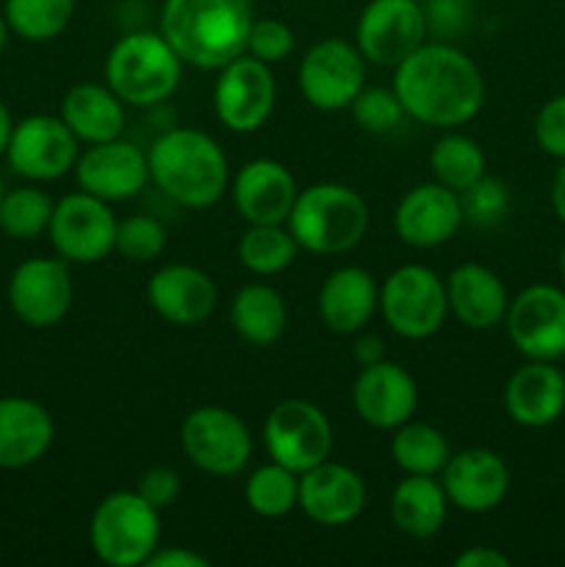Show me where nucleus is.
Masks as SVG:
<instances>
[{"mask_svg": "<svg viewBox=\"0 0 565 567\" xmlns=\"http://www.w3.org/2000/svg\"><path fill=\"white\" fill-rule=\"evenodd\" d=\"M391 89L410 120L441 131L471 122L485 103V78L476 61L441 39L399 61Z\"/></svg>", "mask_w": 565, "mask_h": 567, "instance_id": "obj_1", "label": "nucleus"}, {"mask_svg": "<svg viewBox=\"0 0 565 567\" xmlns=\"http://www.w3.org/2000/svg\"><path fill=\"white\" fill-rule=\"evenodd\" d=\"M253 22V0H164L158 31L183 64L216 72L247 53Z\"/></svg>", "mask_w": 565, "mask_h": 567, "instance_id": "obj_2", "label": "nucleus"}, {"mask_svg": "<svg viewBox=\"0 0 565 567\" xmlns=\"http://www.w3.org/2000/svg\"><path fill=\"white\" fill-rule=\"evenodd\" d=\"M150 181L172 203L203 210L219 203L230 186L222 144L197 127H170L147 150Z\"/></svg>", "mask_w": 565, "mask_h": 567, "instance_id": "obj_3", "label": "nucleus"}, {"mask_svg": "<svg viewBox=\"0 0 565 567\" xmlns=\"http://www.w3.org/2000/svg\"><path fill=\"white\" fill-rule=\"evenodd\" d=\"M183 61L161 31H131L105 59V83L131 109H153L177 92Z\"/></svg>", "mask_w": 565, "mask_h": 567, "instance_id": "obj_4", "label": "nucleus"}, {"mask_svg": "<svg viewBox=\"0 0 565 567\" xmlns=\"http://www.w3.org/2000/svg\"><path fill=\"white\" fill-rule=\"evenodd\" d=\"M286 225L305 252L343 255L363 241L369 208L352 186L314 183L297 194Z\"/></svg>", "mask_w": 565, "mask_h": 567, "instance_id": "obj_5", "label": "nucleus"}, {"mask_svg": "<svg viewBox=\"0 0 565 567\" xmlns=\"http://www.w3.org/2000/svg\"><path fill=\"white\" fill-rule=\"evenodd\" d=\"M89 546L103 565H147L150 554L161 546V509L136 491L109 493L89 520Z\"/></svg>", "mask_w": 565, "mask_h": 567, "instance_id": "obj_6", "label": "nucleus"}, {"mask_svg": "<svg viewBox=\"0 0 565 567\" xmlns=\"http://www.w3.org/2000/svg\"><path fill=\"white\" fill-rule=\"evenodd\" d=\"M380 313L388 330L404 341H427L449 316L446 280H441L430 266H399L380 286Z\"/></svg>", "mask_w": 565, "mask_h": 567, "instance_id": "obj_7", "label": "nucleus"}, {"mask_svg": "<svg viewBox=\"0 0 565 567\" xmlns=\"http://www.w3.org/2000/svg\"><path fill=\"white\" fill-rule=\"evenodd\" d=\"M253 432L222 404L194 408L181 424V449L188 463L210 476H236L253 457Z\"/></svg>", "mask_w": 565, "mask_h": 567, "instance_id": "obj_8", "label": "nucleus"}, {"mask_svg": "<svg viewBox=\"0 0 565 567\" xmlns=\"http://www.w3.org/2000/svg\"><path fill=\"white\" fill-rule=\"evenodd\" d=\"M264 446L275 463L294 474L330 460L332 424L319 404L308 399H282L264 421Z\"/></svg>", "mask_w": 565, "mask_h": 567, "instance_id": "obj_9", "label": "nucleus"}, {"mask_svg": "<svg viewBox=\"0 0 565 567\" xmlns=\"http://www.w3.org/2000/svg\"><path fill=\"white\" fill-rule=\"evenodd\" d=\"M299 92L305 103L325 114H336L352 105L366 86V59L358 44L327 37L305 53L297 70Z\"/></svg>", "mask_w": 565, "mask_h": 567, "instance_id": "obj_10", "label": "nucleus"}, {"mask_svg": "<svg viewBox=\"0 0 565 567\" xmlns=\"http://www.w3.org/2000/svg\"><path fill=\"white\" fill-rule=\"evenodd\" d=\"M116 221L111 203L81 188L53 205L48 233L61 258L89 266L114 252Z\"/></svg>", "mask_w": 565, "mask_h": 567, "instance_id": "obj_11", "label": "nucleus"}, {"mask_svg": "<svg viewBox=\"0 0 565 567\" xmlns=\"http://www.w3.org/2000/svg\"><path fill=\"white\" fill-rule=\"evenodd\" d=\"M504 327L513 347L526 360H563L565 354V288L535 282L510 299Z\"/></svg>", "mask_w": 565, "mask_h": 567, "instance_id": "obj_12", "label": "nucleus"}, {"mask_svg": "<svg viewBox=\"0 0 565 567\" xmlns=\"http://www.w3.org/2000/svg\"><path fill=\"white\" fill-rule=\"evenodd\" d=\"M424 6L419 0H369L358 17L355 44L366 61L397 66L427 42Z\"/></svg>", "mask_w": 565, "mask_h": 567, "instance_id": "obj_13", "label": "nucleus"}, {"mask_svg": "<svg viewBox=\"0 0 565 567\" xmlns=\"http://www.w3.org/2000/svg\"><path fill=\"white\" fill-rule=\"evenodd\" d=\"M216 72H219L214 83L216 120L233 133L260 131L275 109L277 89L271 66L244 53Z\"/></svg>", "mask_w": 565, "mask_h": 567, "instance_id": "obj_14", "label": "nucleus"}, {"mask_svg": "<svg viewBox=\"0 0 565 567\" xmlns=\"http://www.w3.org/2000/svg\"><path fill=\"white\" fill-rule=\"evenodd\" d=\"M78 144L81 142L61 116L33 114L11 127L6 158L11 169L28 181H59L66 172L75 169V161L81 155Z\"/></svg>", "mask_w": 565, "mask_h": 567, "instance_id": "obj_15", "label": "nucleus"}, {"mask_svg": "<svg viewBox=\"0 0 565 567\" xmlns=\"http://www.w3.org/2000/svg\"><path fill=\"white\" fill-rule=\"evenodd\" d=\"M75 286L66 260L31 258L14 269L9 280V305L28 327H55L72 308Z\"/></svg>", "mask_w": 565, "mask_h": 567, "instance_id": "obj_16", "label": "nucleus"}, {"mask_svg": "<svg viewBox=\"0 0 565 567\" xmlns=\"http://www.w3.org/2000/svg\"><path fill=\"white\" fill-rule=\"evenodd\" d=\"M349 396L358 419L382 432L402 426L419 408V385L413 374L393 360L360 365Z\"/></svg>", "mask_w": 565, "mask_h": 567, "instance_id": "obj_17", "label": "nucleus"}, {"mask_svg": "<svg viewBox=\"0 0 565 567\" xmlns=\"http://www.w3.org/2000/svg\"><path fill=\"white\" fill-rule=\"evenodd\" d=\"M75 181L83 192L105 199V203H122L136 197L150 183L147 150L125 138L89 144L75 161Z\"/></svg>", "mask_w": 565, "mask_h": 567, "instance_id": "obj_18", "label": "nucleus"}, {"mask_svg": "<svg viewBox=\"0 0 565 567\" xmlns=\"http://www.w3.org/2000/svg\"><path fill=\"white\" fill-rule=\"evenodd\" d=\"M438 480L446 491L449 507H458L460 513L469 515L493 513L510 493L507 463L496 452L482 446L452 452Z\"/></svg>", "mask_w": 565, "mask_h": 567, "instance_id": "obj_19", "label": "nucleus"}, {"mask_svg": "<svg viewBox=\"0 0 565 567\" xmlns=\"http://www.w3.org/2000/svg\"><path fill=\"white\" fill-rule=\"evenodd\" d=\"M463 225L460 194L435 181L408 188L393 210V230L408 247L415 249L443 247Z\"/></svg>", "mask_w": 565, "mask_h": 567, "instance_id": "obj_20", "label": "nucleus"}, {"mask_svg": "<svg viewBox=\"0 0 565 567\" xmlns=\"http://www.w3.org/2000/svg\"><path fill=\"white\" fill-rule=\"evenodd\" d=\"M299 509L305 518L319 526H349L363 515L366 509V482L358 471L343 463L314 465L299 474Z\"/></svg>", "mask_w": 565, "mask_h": 567, "instance_id": "obj_21", "label": "nucleus"}, {"mask_svg": "<svg viewBox=\"0 0 565 567\" xmlns=\"http://www.w3.org/2000/svg\"><path fill=\"white\" fill-rule=\"evenodd\" d=\"M230 194L247 225H286L299 188L286 164L253 158L233 177Z\"/></svg>", "mask_w": 565, "mask_h": 567, "instance_id": "obj_22", "label": "nucleus"}, {"mask_svg": "<svg viewBox=\"0 0 565 567\" xmlns=\"http://www.w3.org/2000/svg\"><path fill=\"white\" fill-rule=\"evenodd\" d=\"M216 282L208 271L192 264H166L150 277L147 302L155 313L175 327H197L216 308Z\"/></svg>", "mask_w": 565, "mask_h": 567, "instance_id": "obj_23", "label": "nucleus"}, {"mask_svg": "<svg viewBox=\"0 0 565 567\" xmlns=\"http://www.w3.org/2000/svg\"><path fill=\"white\" fill-rule=\"evenodd\" d=\"M510 419L526 430H543L565 413V377L552 360H526L510 374L502 393Z\"/></svg>", "mask_w": 565, "mask_h": 567, "instance_id": "obj_24", "label": "nucleus"}, {"mask_svg": "<svg viewBox=\"0 0 565 567\" xmlns=\"http://www.w3.org/2000/svg\"><path fill=\"white\" fill-rule=\"evenodd\" d=\"M321 324L336 336H355L380 310V286L360 266H341L325 277L316 297Z\"/></svg>", "mask_w": 565, "mask_h": 567, "instance_id": "obj_25", "label": "nucleus"}, {"mask_svg": "<svg viewBox=\"0 0 565 567\" xmlns=\"http://www.w3.org/2000/svg\"><path fill=\"white\" fill-rule=\"evenodd\" d=\"M449 313L469 330L504 324L510 293L502 277L482 264H460L446 277Z\"/></svg>", "mask_w": 565, "mask_h": 567, "instance_id": "obj_26", "label": "nucleus"}, {"mask_svg": "<svg viewBox=\"0 0 565 567\" xmlns=\"http://www.w3.org/2000/svg\"><path fill=\"white\" fill-rule=\"evenodd\" d=\"M55 426L48 410L25 396L0 399V468L17 471L39 463L53 446Z\"/></svg>", "mask_w": 565, "mask_h": 567, "instance_id": "obj_27", "label": "nucleus"}, {"mask_svg": "<svg viewBox=\"0 0 565 567\" xmlns=\"http://www.w3.org/2000/svg\"><path fill=\"white\" fill-rule=\"evenodd\" d=\"M61 120L78 142H111L125 131V103L111 92L109 83H78L61 103Z\"/></svg>", "mask_w": 565, "mask_h": 567, "instance_id": "obj_28", "label": "nucleus"}, {"mask_svg": "<svg viewBox=\"0 0 565 567\" xmlns=\"http://www.w3.org/2000/svg\"><path fill=\"white\" fill-rule=\"evenodd\" d=\"M449 498L438 476L404 474L391 493V520L402 535L427 540L443 529Z\"/></svg>", "mask_w": 565, "mask_h": 567, "instance_id": "obj_29", "label": "nucleus"}, {"mask_svg": "<svg viewBox=\"0 0 565 567\" xmlns=\"http://www.w3.org/2000/svg\"><path fill=\"white\" fill-rule=\"evenodd\" d=\"M230 324L242 341L253 347H271L286 332V299L266 282H247L230 302Z\"/></svg>", "mask_w": 565, "mask_h": 567, "instance_id": "obj_30", "label": "nucleus"}, {"mask_svg": "<svg viewBox=\"0 0 565 567\" xmlns=\"http://www.w3.org/2000/svg\"><path fill=\"white\" fill-rule=\"evenodd\" d=\"M391 457L402 474L438 476L452 457V446L438 426L410 419L393 430Z\"/></svg>", "mask_w": 565, "mask_h": 567, "instance_id": "obj_31", "label": "nucleus"}, {"mask_svg": "<svg viewBox=\"0 0 565 567\" xmlns=\"http://www.w3.org/2000/svg\"><path fill=\"white\" fill-rule=\"evenodd\" d=\"M238 264L258 277H275L297 260L299 244L288 225H249L238 238Z\"/></svg>", "mask_w": 565, "mask_h": 567, "instance_id": "obj_32", "label": "nucleus"}, {"mask_svg": "<svg viewBox=\"0 0 565 567\" xmlns=\"http://www.w3.org/2000/svg\"><path fill=\"white\" fill-rule=\"evenodd\" d=\"M485 153H482L480 142L465 133L449 131L446 136L438 138L430 150V172L432 181L441 186L452 188V192H465L471 183L480 181L485 175Z\"/></svg>", "mask_w": 565, "mask_h": 567, "instance_id": "obj_33", "label": "nucleus"}, {"mask_svg": "<svg viewBox=\"0 0 565 567\" xmlns=\"http://www.w3.org/2000/svg\"><path fill=\"white\" fill-rule=\"evenodd\" d=\"M244 502L260 518H286L299 504V474L271 460L247 476Z\"/></svg>", "mask_w": 565, "mask_h": 567, "instance_id": "obj_34", "label": "nucleus"}, {"mask_svg": "<svg viewBox=\"0 0 565 567\" xmlns=\"http://www.w3.org/2000/svg\"><path fill=\"white\" fill-rule=\"evenodd\" d=\"M75 0H6L3 17L11 33L28 42H50L70 25Z\"/></svg>", "mask_w": 565, "mask_h": 567, "instance_id": "obj_35", "label": "nucleus"}, {"mask_svg": "<svg viewBox=\"0 0 565 567\" xmlns=\"http://www.w3.org/2000/svg\"><path fill=\"white\" fill-rule=\"evenodd\" d=\"M53 205V199L37 186L11 188L0 203V230L17 241L37 238L39 233L48 230Z\"/></svg>", "mask_w": 565, "mask_h": 567, "instance_id": "obj_36", "label": "nucleus"}, {"mask_svg": "<svg viewBox=\"0 0 565 567\" xmlns=\"http://www.w3.org/2000/svg\"><path fill=\"white\" fill-rule=\"evenodd\" d=\"M510 203H513V197H510L507 183H502L499 177H491L487 172L480 181L471 183L465 192H460V205H463L465 221L474 227H482V230L502 225L510 214Z\"/></svg>", "mask_w": 565, "mask_h": 567, "instance_id": "obj_37", "label": "nucleus"}, {"mask_svg": "<svg viewBox=\"0 0 565 567\" xmlns=\"http://www.w3.org/2000/svg\"><path fill=\"white\" fill-rule=\"evenodd\" d=\"M114 249L136 264H150L166 249V227L164 221L150 214H133L116 221Z\"/></svg>", "mask_w": 565, "mask_h": 567, "instance_id": "obj_38", "label": "nucleus"}, {"mask_svg": "<svg viewBox=\"0 0 565 567\" xmlns=\"http://www.w3.org/2000/svg\"><path fill=\"white\" fill-rule=\"evenodd\" d=\"M349 111H352V120L358 122V127H363L366 133H374V136L397 131L404 122V116H408L402 103H399L397 92L382 86L360 89L358 97L349 105Z\"/></svg>", "mask_w": 565, "mask_h": 567, "instance_id": "obj_39", "label": "nucleus"}, {"mask_svg": "<svg viewBox=\"0 0 565 567\" xmlns=\"http://www.w3.org/2000/svg\"><path fill=\"white\" fill-rule=\"evenodd\" d=\"M294 53V31L277 17H255L247 37V55L264 64H280Z\"/></svg>", "mask_w": 565, "mask_h": 567, "instance_id": "obj_40", "label": "nucleus"}, {"mask_svg": "<svg viewBox=\"0 0 565 567\" xmlns=\"http://www.w3.org/2000/svg\"><path fill=\"white\" fill-rule=\"evenodd\" d=\"M535 142L546 155L565 161V92L541 105L535 116Z\"/></svg>", "mask_w": 565, "mask_h": 567, "instance_id": "obj_41", "label": "nucleus"}, {"mask_svg": "<svg viewBox=\"0 0 565 567\" xmlns=\"http://www.w3.org/2000/svg\"><path fill=\"white\" fill-rule=\"evenodd\" d=\"M427 33L441 42H449L465 31L471 22V3L469 0H427L424 3Z\"/></svg>", "mask_w": 565, "mask_h": 567, "instance_id": "obj_42", "label": "nucleus"}, {"mask_svg": "<svg viewBox=\"0 0 565 567\" xmlns=\"http://www.w3.org/2000/svg\"><path fill=\"white\" fill-rule=\"evenodd\" d=\"M133 491H136L142 498H147L155 509L164 513V509L172 507V504L177 502V496H181V476H177L175 468L153 465V468H147L142 476H138Z\"/></svg>", "mask_w": 565, "mask_h": 567, "instance_id": "obj_43", "label": "nucleus"}, {"mask_svg": "<svg viewBox=\"0 0 565 567\" xmlns=\"http://www.w3.org/2000/svg\"><path fill=\"white\" fill-rule=\"evenodd\" d=\"M208 557L192 551L186 546H158L153 554H150L147 567H208Z\"/></svg>", "mask_w": 565, "mask_h": 567, "instance_id": "obj_44", "label": "nucleus"}, {"mask_svg": "<svg viewBox=\"0 0 565 567\" xmlns=\"http://www.w3.org/2000/svg\"><path fill=\"white\" fill-rule=\"evenodd\" d=\"M454 567H510V557L493 546H469L454 557Z\"/></svg>", "mask_w": 565, "mask_h": 567, "instance_id": "obj_45", "label": "nucleus"}, {"mask_svg": "<svg viewBox=\"0 0 565 567\" xmlns=\"http://www.w3.org/2000/svg\"><path fill=\"white\" fill-rule=\"evenodd\" d=\"M352 354L355 360H358V365H371L386 360V347H382V341L377 336H360L358 341H355Z\"/></svg>", "mask_w": 565, "mask_h": 567, "instance_id": "obj_46", "label": "nucleus"}, {"mask_svg": "<svg viewBox=\"0 0 565 567\" xmlns=\"http://www.w3.org/2000/svg\"><path fill=\"white\" fill-rule=\"evenodd\" d=\"M548 199H552L554 216L565 225V161H559V169L554 172L552 188H548Z\"/></svg>", "mask_w": 565, "mask_h": 567, "instance_id": "obj_47", "label": "nucleus"}, {"mask_svg": "<svg viewBox=\"0 0 565 567\" xmlns=\"http://www.w3.org/2000/svg\"><path fill=\"white\" fill-rule=\"evenodd\" d=\"M11 127H14V122H11V114L9 109H6V103L0 100V155H6V147H9Z\"/></svg>", "mask_w": 565, "mask_h": 567, "instance_id": "obj_48", "label": "nucleus"}, {"mask_svg": "<svg viewBox=\"0 0 565 567\" xmlns=\"http://www.w3.org/2000/svg\"><path fill=\"white\" fill-rule=\"evenodd\" d=\"M9 33H11L9 22H6V17H3V14H0V53H3L6 42H9Z\"/></svg>", "mask_w": 565, "mask_h": 567, "instance_id": "obj_49", "label": "nucleus"}, {"mask_svg": "<svg viewBox=\"0 0 565 567\" xmlns=\"http://www.w3.org/2000/svg\"><path fill=\"white\" fill-rule=\"evenodd\" d=\"M557 271H559V280L565 282V241H563V247H559V255H557Z\"/></svg>", "mask_w": 565, "mask_h": 567, "instance_id": "obj_50", "label": "nucleus"}, {"mask_svg": "<svg viewBox=\"0 0 565 567\" xmlns=\"http://www.w3.org/2000/svg\"><path fill=\"white\" fill-rule=\"evenodd\" d=\"M6 197V183H3V175H0V203H3Z\"/></svg>", "mask_w": 565, "mask_h": 567, "instance_id": "obj_51", "label": "nucleus"}, {"mask_svg": "<svg viewBox=\"0 0 565 567\" xmlns=\"http://www.w3.org/2000/svg\"><path fill=\"white\" fill-rule=\"evenodd\" d=\"M559 371H563V377H565V354H563V365H559Z\"/></svg>", "mask_w": 565, "mask_h": 567, "instance_id": "obj_52", "label": "nucleus"}]
</instances>
